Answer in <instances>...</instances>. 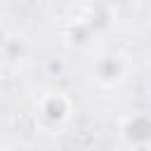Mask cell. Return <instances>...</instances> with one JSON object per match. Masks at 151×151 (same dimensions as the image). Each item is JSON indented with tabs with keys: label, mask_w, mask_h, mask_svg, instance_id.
Instances as JSON below:
<instances>
[{
	"label": "cell",
	"mask_w": 151,
	"mask_h": 151,
	"mask_svg": "<svg viewBox=\"0 0 151 151\" xmlns=\"http://www.w3.org/2000/svg\"><path fill=\"white\" fill-rule=\"evenodd\" d=\"M71 111H73V101L59 92V90H52V92H45L38 104H35V118H38V125L40 130H45L47 134H54L57 130H61L68 118H71Z\"/></svg>",
	"instance_id": "cell-1"
},
{
	"label": "cell",
	"mask_w": 151,
	"mask_h": 151,
	"mask_svg": "<svg viewBox=\"0 0 151 151\" xmlns=\"http://www.w3.org/2000/svg\"><path fill=\"white\" fill-rule=\"evenodd\" d=\"M118 137L123 146L134 151H146L151 146V118L146 111H132L118 125Z\"/></svg>",
	"instance_id": "cell-2"
},
{
	"label": "cell",
	"mask_w": 151,
	"mask_h": 151,
	"mask_svg": "<svg viewBox=\"0 0 151 151\" xmlns=\"http://www.w3.org/2000/svg\"><path fill=\"white\" fill-rule=\"evenodd\" d=\"M94 78L99 85L104 87H113V85H120L125 78H127V61L123 54H101L97 61H94V68H92Z\"/></svg>",
	"instance_id": "cell-3"
}]
</instances>
